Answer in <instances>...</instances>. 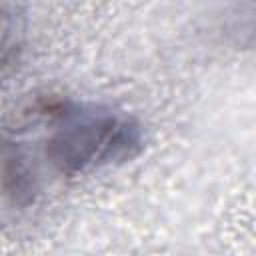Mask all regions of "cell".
Returning <instances> with one entry per match:
<instances>
[{
  "mask_svg": "<svg viewBox=\"0 0 256 256\" xmlns=\"http://www.w3.org/2000/svg\"><path fill=\"white\" fill-rule=\"evenodd\" d=\"M36 114L42 120V158L64 178L88 176L138 158L146 134L126 110L76 98H48Z\"/></svg>",
  "mask_w": 256,
  "mask_h": 256,
  "instance_id": "1",
  "label": "cell"
}]
</instances>
